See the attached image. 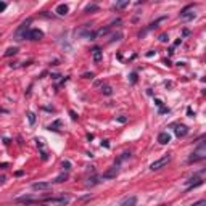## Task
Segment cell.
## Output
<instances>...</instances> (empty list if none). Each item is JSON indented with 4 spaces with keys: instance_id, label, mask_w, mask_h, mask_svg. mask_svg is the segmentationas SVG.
Returning a JSON list of instances; mask_svg holds the SVG:
<instances>
[{
    "instance_id": "44dd1931",
    "label": "cell",
    "mask_w": 206,
    "mask_h": 206,
    "mask_svg": "<svg viewBox=\"0 0 206 206\" xmlns=\"http://www.w3.org/2000/svg\"><path fill=\"white\" fill-rule=\"evenodd\" d=\"M27 119H29V124H34V122H36V114L29 113V114H27Z\"/></svg>"
},
{
    "instance_id": "4fadbf2b",
    "label": "cell",
    "mask_w": 206,
    "mask_h": 206,
    "mask_svg": "<svg viewBox=\"0 0 206 206\" xmlns=\"http://www.w3.org/2000/svg\"><path fill=\"white\" fill-rule=\"evenodd\" d=\"M137 204V197H129V198H126L124 201L121 203V206H135Z\"/></svg>"
},
{
    "instance_id": "8fae6325",
    "label": "cell",
    "mask_w": 206,
    "mask_h": 206,
    "mask_svg": "<svg viewBox=\"0 0 206 206\" xmlns=\"http://www.w3.org/2000/svg\"><path fill=\"white\" fill-rule=\"evenodd\" d=\"M52 187L50 182H36L32 184V190H48Z\"/></svg>"
},
{
    "instance_id": "f1b7e54d",
    "label": "cell",
    "mask_w": 206,
    "mask_h": 206,
    "mask_svg": "<svg viewBox=\"0 0 206 206\" xmlns=\"http://www.w3.org/2000/svg\"><path fill=\"white\" fill-rule=\"evenodd\" d=\"M187 113H188V116L193 118V111H192V108H188V109H187Z\"/></svg>"
},
{
    "instance_id": "9c48e42d",
    "label": "cell",
    "mask_w": 206,
    "mask_h": 206,
    "mask_svg": "<svg viewBox=\"0 0 206 206\" xmlns=\"http://www.w3.org/2000/svg\"><path fill=\"white\" fill-rule=\"evenodd\" d=\"M92 58H93V61H95V63H100V61H102L103 53H102V50H100L98 47H95V48L92 50Z\"/></svg>"
},
{
    "instance_id": "4316f807",
    "label": "cell",
    "mask_w": 206,
    "mask_h": 206,
    "mask_svg": "<svg viewBox=\"0 0 206 206\" xmlns=\"http://www.w3.org/2000/svg\"><path fill=\"white\" fill-rule=\"evenodd\" d=\"M131 81H132V84H135V82H137V74H135V73L131 76Z\"/></svg>"
},
{
    "instance_id": "52a82bcc",
    "label": "cell",
    "mask_w": 206,
    "mask_h": 206,
    "mask_svg": "<svg viewBox=\"0 0 206 206\" xmlns=\"http://www.w3.org/2000/svg\"><path fill=\"white\" fill-rule=\"evenodd\" d=\"M44 37V32L40 29H31L29 32H27V39L29 40H40Z\"/></svg>"
},
{
    "instance_id": "5b68a950",
    "label": "cell",
    "mask_w": 206,
    "mask_h": 206,
    "mask_svg": "<svg viewBox=\"0 0 206 206\" xmlns=\"http://www.w3.org/2000/svg\"><path fill=\"white\" fill-rule=\"evenodd\" d=\"M118 174H119V164H114V166H111V169L103 174V179H114Z\"/></svg>"
},
{
    "instance_id": "cb8c5ba5",
    "label": "cell",
    "mask_w": 206,
    "mask_h": 206,
    "mask_svg": "<svg viewBox=\"0 0 206 206\" xmlns=\"http://www.w3.org/2000/svg\"><path fill=\"white\" fill-rule=\"evenodd\" d=\"M168 39H169V37H168L166 34H161V36H159V40H161V42H168Z\"/></svg>"
},
{
    "instance_id": "484cf974",
    "label": "cell",
    "mask_w": 206,
    "mask_h": 206,
    "mask_svg": "<svg viewBox=\"0 0 206 206\" xmlns=\"http://www.w3.org/2000/svg\"><path fill=\"white\" fill-rule=\"evenodd\" d=\"M118 121H119V122H127V118H126V116H119Z\"/></svg>"
},
{
    "instance_id": "d6986e66",
    "label": "cell",
    "mask_w": 206,
    "mask_h": 206,
    "mask_svg": "<svg viewBox=\"0 0 206 206\" xmlns=\"http://www.w3.org/2000/svg\"><path fill=\"white\" fill-rule=\"evenodd\" d=\"M90 11H98V7L97 5H87L86 10H84V13H90Z\"/></svg>"
},
{
    "instance_id": "277c9868",
    "label": "cell",
    "mask_w": 206,
    "mask_h": 206,
    "mask_svg": "<svg viewBox=\"0 0 206 206\" xmlns=\"http://www.w3.org/2000/svg\"><path fill=\"white\" fill-rule=\"evenodd\" d=\"M171 161V156L168 155V156H163V158H159V159H156L155 163H152V166H150V169L152 171H158V169H161V168H164L166 164Z\"/></svg>"
},
{
    "instance_id": "6da1fadb",
    "label": "cell",
    "mask_w": 206,
    "mask_h": 206,
    "mask_svg": "<svg viewBox=\"0 0 206 206\" xmlns=\"http://www.w3.org/2000/svg\"><path fill=\"white\" fill-rule=\"evenodd\" d=\"M31 18H27L18 29L15 31V36H13V39L16 40V42H21V40H24V39H27V32H29V24H31Z\"/></svg>"
},
{
    "instance_id": "e0dca14e",
    "label": "cell",
    "mask_w": 206,
    "mask_h": 206,
    "mask_svg": "<svg viewBox=\"0 0 206 206\" xmlns=\"http://www.w3.org/2000/svg\"><path fill=\"white\" fill-rule=\"evenodd\" d=\"M18 53V48L16 47H10L7 52H5V57H11V55H16Z\"/></svg>"
},
{
    "instance_id": "9a60e30c",
    "label": "cell",
    "mask_w": 206,
    "mask_h": 206,
    "mask_svg": "<svg viewBox=\"0 0 206 206\" xmlns=\"http://www.w3.org/2000/svg\"><path fill=\"white\" fill-rule=\"evenodd\" d=\"M60 126H61V121H55L53 124L48 126V129H50V131H55V132H58V131H60V129H58Z\"/></svg>"
},
{
    "instance_id": "8992f818",
    "label": "cell",
    "mask_w": 206,
    "mask_h": 206,
    "mask_svg": "<svg viewBox=\"0 0 206 206\" xmlns=\"http://www.w3.org/2000/svg\"><path fill=\"white\" fill-rule=\"evenodd\" d=\"M192 7H187L182 13H181V19L182 21H190V19H193L195 18V13H193V10H190Z\"/></svg>"
},
{
    "instance_id": "7a4b0ae2",
    "label": "cell",
    "mask_w": 206,
    "mask_h": 206,
    "mask_svg": "<svg viewBox=\"0 0 206 206\" xmlns=\"http://www.w3.org/2000/svg\"><path fill=\"white\" fill-rule=\"evenodd\" d=\"M206 158V145H204V142H203V139L200 140V143H198V147H197V150L193 153H192V156L188 158V163H197V161H201V159H204Z\"/></svg>"
},
{
    "instance_id": "ba28073f",
    "label": "cell",
    "mask_w": 206,
    "mask_h": 206,
    "mask_svg": "<svg viewBox=\"0 0 206 206\" xmlns=\"http://www.w3.org/2000/svg\"><path fill=\"white\" fill-rule=\"evenodd\" d=\"M174 132H175L177 137H185V135L188 134V129H187L185 126H182V124H177L175 129H174Z\"/></svg>"
},
{
    "instance_id": "603a6c76",
    "label": "cell",
    "mask_w": 206,
    "mask_h": 206,
    "mask_svg": "<svg viewBox=\"0 0 206 206\" xmlns=\"http://www.w3.org/2000/svg\"><path fill=\"white\" fill-rule=\"evenodd\" d=\"M192 206H206V200H200V201H197L195 204H192Z\"/></svg>"
},
{
    "instance_id": "2e32d148",
    "label": "cell",
    "mask_w": 206,
    "mask_h": 206,
    "mask_svg": "<svg viewBox=\"0 0 206 206\" xmlns=\"http://www.w3.org/2000/svg\"><path fill=\"white\" fill-rule=\"evenodd\" d=\"M118 10H122V8H126V7H129V0H122V2H118L116 5H114Z\"/></svg>"
},
{
    "instance_id": "3957f363",
    "label": "cell",
    "mask_w": 206,
    "mask_h": 206,
    "mask_svg": "<svg viewBox=\"0 0 206 206\" xmlns=\"http://www.w3.org/2000/svg\"><path fill=\"white\" fill-rule=\"evenodd\" d=\"M44 201H47L48 204H52V206H68L70 204V201H71V198L68 197V195H63V197H58V198H45Z\"/></svg>"
},
{
    "instance_id": "83f0119b",
    "label": "cell",
    "mask_w": 206,
    "mask_h": 206,
    "mask_svg": "<svg viewBox=\"0 0 206 206\" xmlns=\"http://www.w3.org/2000/svg\"><path fill=\"white\" fill-rule=\"evenodd\" d=\"M70 114H71V118H73V119H74V121H76V119H77V114H76V113H74V111H70Z\"/></svg>"
},
{
    "instance_id": "ac0fdd59",
    "label": "cell",
    "mask_w": 206,
    "mask_h": 206,
    "mask_svg": "<svg viewBox=\"0 0 206 206\" xmlns=\"http://www.w3.org/2000/svg\"><path fill=\"white\" fill-rule=\"evenodd\" d=\"M66 179H68V172H64V174H60V175L57 177V179H55V182H58V184H60V182H64Z\"/></svg>"
},
{
    "instance_id": "5bb4252c",
    "label": "cell",
    "mask_w": 206,
    "mask_h": 206,
    "mask_svg": "<svg viewBox=\"0 0 206 206\" xmlns=\"http://www.w3.org/2000/svg\"><path fill=\"white\" fill-rule=\"evenodd\" d=\"M68 11H70V8H68V5H64V3H61V5H58V7H57V13H58L60 16L68 15Z\"/></svg>"
},
{
    "instance_id": "7c38bea8",
    "label": "cell",
    "mask_w": 206,
    "mask_h": 206,
    "mask_svg": "<svg viewBox=\"0 0 206 206\" xmlns=\"http://www.w3.org/2000/svg\"><path fill=\"white\" fill-rule=\"evenodd\" d=\"M109 29H111V24H109V26H106V27H102V29H98L97 32L93 34V39H100V37L106 36V34L109 32Z\"/></svg>"
},
{
    "instance_id": "4dcf8cb0",
    "label": "cell",
    "mask_w": 206,
    "mask_h": 206,
    "mask_svg": "<svg viewBox=\"0 0 206 206\" xmlns=\"http://www.w3.org/2000/svg\"><path fill=\"white\" fill-rule=\"evenodd\" d=\"M5 181V177H0V182H3Z\"/></svg>"
},
{
    "instance_id": "30bf717a",
    "label": "cell",
    "mask_w": 206,
    "mask_h": 206,
    "mask_svg": "<svg viewBox=\"0 0 206 206\" xmlns=\"http://www.w3.org/2000/svg\"><path fill=\"white\" fill-rule=\"evenodd\" d=\"M158 142H159L161 145H168V143L171 142V135H169L168 132H161V134L158 135Z\"/></svg>"
},
{
    "instance_id": "f546056e",
    "label": "cell",
    "mask_w": 206,
    "mask_h": 206,
    "mask_svg": "<svg viewBox=\"0 0 206 206\" xmlns=\"http://www.w3.org/2000/svg\"><path fill=\"white\" fill-rule=\"evenodd\" d=\"M0 168H2V169H7V168H8V164H7V163H3V164H0Z\"/></svg>"
},
{
    "instance_id": "ffe728a7",
    "label": "cell",
    "mask_w": 206,
    "mask_h": 206,
    "mask_svg": "<svg viewBox=\"0 0 206 206\" xmlns=\"http://www.w3.org/2000/svg\"><path fill=\"white\" fill-rule=\"evenodd\" d=\"M102 92H103L105 95H111V93H113V89L106 86V87H103V89H102Z\"/></svg>"
},
{
    "instance_id": "d4e9b609",
    "label": "cell",
    "mask_w": 206,
    "mask_h": 206,
    "mask_svg": "<svg viewBox=\"0 0 206 206\" xmlns=\"http://www.w3.org/2000/svg\"><path fill=\"white\" fill-rule=\"evenodd\" d=\"M5 8H7V3H5V2H0V13H2Z\"/></svg>"
},
{
    "instance_id": "7402d4cb",
    "label": "cell",
    "mask_w": 206,
    "mask_h": 206,
    "mask_svg": "<svg viewBox=\"0 0 206 206\" xmlns=\"http://www.w3.org/2000/svg\"><path fill=\"white\" fill-rule=\"evenodd\" d=\"M61 166H63V169H66V171H70V169H71V163H70V161H64V163L61 164Z\"/></svg>"
}]
</instances>
